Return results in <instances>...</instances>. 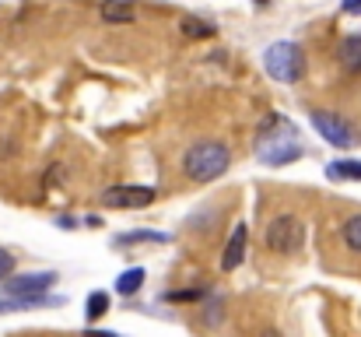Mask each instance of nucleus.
Returning a JSON list of instances; mask_svg holds the SVG:
<instances>
[{
    "mask_svg": "<svg viewBox=\"0 0 361 337\" xmlns=\"http://www.w3.org/2000/svg\"><path fill=\"white\" fill-rule=\"evenodd\" d=\"M228 162H232L228 144H221V141H197L183 155V172L193 183H211V179H218L228 169Z\"/></svg>",
    "mask_w": 361,
    "mask_h": 337,
    "instance_id": "nucleus-1",
    "label": "nucleus"
},
{
    "mask_svg": "<svg viewBox=\"0 0 361 337\" xmlns=\"http://www.w3.org/2000/svg\"><path fill=\"white\" fill-rule=\"evenodd\" d=\"M277 130L281 134H263L259 141H256V158L263 162V165H288V162H298L302 158V144H298V134L281 119L277 123Z\"/></svg>",
    "mask_w": 361,
    "mask_h": 337,
    "instance_id": "nucleus-2",
    "label": "nucleus"
},
{
    "mask_svg": "<svg viewBox=\"0 0 361 337\" xmlns=\"http://www.w3.org/2000/svg\"><path fill=\"white\" fill-rule=\"evenodd\" d=\"M263 242H267V249H274V253H281V256H291V253H298L302 242H305V225H302L298 215H277L274 222L267 225Z\"/></svg>",
    "mask_w": 361,
    "mask_h": 337,
    "instance_id": "nucleus-3",
    "label": "nucleus"
},
{
    "mask_svg": "<svg viewBox=\"0 0 361 337\" xmlns=\"http://www.w3.org/2000/svg\"><path fill=\"white\" fill-rule=\"evenodd\" d=\"M263 67L274 81H298L302 71H305V57L295 42H274L263 53Z\"/></svg>",
    "mask_w": 361,
    "mask_h": 337,
    "instance_id": "nucleus-4",
    "label": "nucleus"
},
{
    "mask_svg": "<svg viewBox=\"0 0 361 337\" xmlns=\"http://www.w3.org/2000/svg\"><path fill=\"white\" fill-rule=\"evenodd\" d=\"M4 295L7 299H32V295H49V288L56 285L53 271H32V274H18V278H4Z\"/></svg>",
    "mask_w": 361,
    "mask_h": 337,
    "instance_id": "nucleus-5",
    "label": "nucleus"
},
{
    "mask_svg": "<svg viewBox=\"0 0 361 337\" xmlns=\"http://www.w3.org/2000/svg\"><path fill=\"white\" fill-rule=\"evenodd\" d=\"M312 126L319 130V137L334 148H351L355 144V130L348 119H341L337 112H326V110H316L312 112Z\"/></svg>",
    "mask_w": 361,
    "mask_h": 337,
    "instance_id": "nucleus-6",
    "label": "nucleus"
},
{
    "mask_svg": "<svg viewBox=\"0 0 361 337\" xmlns=\"http://www.w3.org/2000/svg\"><path fill=\"white\" fill-rule=\"evenodd\" d=\"M154 190L151 187H109L102 194V204L106 208H116V211H137V208H151L154 204Z\"/></svg>",
    "mask_w": 361,
    "mask_h": 337,
    "instance_id": "nucleus-7",
    "label": "nucleus"
},
{
    "mask_svg": "<svg viewBox=\"0 0 361 337\" xmlns=\"http://www.w3.org/2000/svg\"><path fill=\"white\" fill-rule=\"evenodd\" d=\"M245 242H249V225L239 222L232 228V239H228L225 253H221V271H235L239 267L242 256H245Z\"/></svg>",
    "mask_w": 361,
    "mask_h": 337,
    "instance_id": "nucleus-8",
    "label": "nucleus"
},
{
    "mask_svg": "<svg viewBox=\"0 0 361 337\" xmlns=\"http://www.w3.org/2000/svg\"><path fill=\"white\" fill-rule=\"evenodd\" d=\"M341 67L351 74H361V35H351L341 42Z\"/></svg>",
    "mask_w": 361,
    "mask_h": 337,
    "instance_id": "nucleus-9",
    "label": "nucleus"
},
{
    "mask_svg": "<svg viewBox=\"0 0 361 337\" xmlns=\"http://www.w3.org/2000/svg\"><path fill=\"white\" fill-rule=\"evenodd\" d=\"M102 21L130 25V21H133V4H130V0H106V4H102Z\"/></svg>",
    "mask_w": 361,
    "mask_h": 337,
    "instance_id": "nucleus-10",
    "label": "nucleus"
},
{
    "mask_svg": "<svg viewBox=\"0 0 361 337\" xmlns=\"http://www.w3.org/2000/svg\"><path fill=\"white\" fill-rule=\"evenodd\" d=\"M326 172H330L334 179H355V183H361V162L358 158H337V162L326 165Z\"/></svg>",
    "mask_w": 361,
    "mask_h": 337,
    "instance_id": "nucleus-11",
    "label": "nucleus"
},
{
    "mask_svg": "<svg viewBox=\"0 0 361 337\" xmlns=\"http://www.w3.org/2000/svg\"><path fill=\"white\" fill-rule=\"evenodd\" d=\"M144 267H130V271H123L120 278H116V292L120 295H137L140 292V285H144Z\"/></svg>",
    "mask_w": 361,
    "mask_h": 337,
    "instance_id": "nucleus-12",
    "label": "nucleus"
},
{
    "mask_svg": "<svg viewBox=\"0 0 361 337\" xmlns=\"http://www.w3.org/2000/svg\"><path fill=\"white\" fill-rule=\"evenodd\" d=\"M183 35H190V39H214V25L211 21H204V18H183Z\"/></svg>",
    "mask_w": 361,
    "mask_h": 337,
    "instance_id": "nucleus-13",
    "label": "nucleus"
},
{
    "mask_svg": "<svg viewBox=\"0 0 361 337\" xmlns=\"http://www.w3.org/2000/svg\"><path fill=\"white\" fill-rule=\"evenodd\" d=\"M106 313H109V292H92L88 302H85V317L88 320H99Z\"/></svg>",
    "mask_w": 361,
    "mask_h": 337,
    "instance_id": "nucleus-14",
    "label": "nucleus"
},
{
    "mask_svg": "<svg viewBox=\"0 0 361 337\" xmlns=\"http://www.w3.org/2000/svg\"><path fill=\"white\" fill-rule=\"evenodd\" d=\"M130 242H169V235H161V232H123V235H116V246H130Z\"/></svg>",
    "mask_w": 361,
    "mask_h": 337,
    "instance_id": "nucleus-15",
    "label": "nucleus"
},
{
    "mask_svg": "<svg viewBox=\"0 0 361 337\" xmlns=\"http://www.w3.org/2000/svg\"><path fill=\"white\" fill-rule=\"evenodd\" d=\"M344 242H348L355 253H361V215H355V218L344 222Z\"/></svg>",
    "mask_w": 361,
    "mask_h": 337,
    "instance_id": "nucleus-16",
    "label": "nucleus"
},
{
    "mask_svg": "<svg viewBox=\"0 0 361 337\" xmlns=\"http://www.w3.org/2000/svg\"><path fill=\"white\" fill-rule=\"evenodd\" d=\"M165 299L169 302H197V299H204V292L200 288H186V292H169Z\"/></svg>",
    "mask_w": 361,
    "mask_h": 337,
    "instance_id": "nucleus-17",
    "label": "nucleus"
},
{
    "mask_svg": "<svg viewBox=\"0 0 361 337\" xmlns=\"http://www.w3.org/2000/svg\"><path fill=\"white\" fill-rule=\"evenodd\" d=\"M11 274H14V256H11L7 249H0V281L11 278Z\"/></svg>",
    "mask_w": 361,
    "mask_h": 337,
    "instance_id": "nucleus-18",
    "label": "nucleus"
},
{
    "mask_svg": "<svg viewBox=\"0 0 361 337\" xmlns=\"http://www.w3.org/2000/svg\"><path fill=\"white\" fill-rule=\"evenodd\" d=\"M344 14H361V0H344Z\"/></svg>",
    "mask_w": 361,
    "mask_h": 337,
    "instance_id": "nucleus-19",
    "label": "nucleus"
},
{
    "mask_svg": "<svg viewBox=\"0 0 361 337\" xmlns=\"http://www.w3.org/2000/svg\"><path fill=\"white\" fill-rule=\"evenodd\" d=\"M56 225H60V228H78V218H67V215H63V218H56Z\"/></svg>",
    "mask_w": 361,
    "mask_h": 337,
    "instance_id": "nucleus-20",
    "label": "nucleus"
},
{
    "mask_svg": "<svg viewBox=\"0 0 361 337\" xmlns=\"http://www.w3.org/2000/svg\"><path fill=\"white\" fill-rule=\"evenodd\" d=\"M81 337H120L116 331H88V334H81Z\"/></svg>",
    "mask_w": 361,
    "mask_h": 337,
    "instance_id": "nucleus-21",
    "label": "nucleus"
},
{
    "mask_svg": "<svg viewBox=\"0 0 361 337\" xmlns=\"http://www.w3.org/2000/svg\"><path fill=\"white\" fill-rule=\"evenodd\" d=\"M256 4H267V0H256Z\"/></svg>",
    "mask_w": 361,
    "mask_h": 337,
    "instance_id": "nucleus-22",
    "label": "nucleus"
}]
</instances>
